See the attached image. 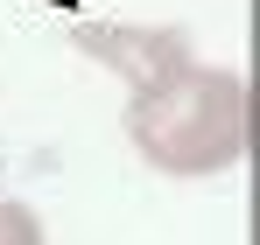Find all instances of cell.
<instances>
[{
	"label": "cell",
	"mask_w": 260,
	"mask_h": 245,
	"mask_svg": "<svg viewBox=\"0 0 260 245\" xmlns=\"http://www.w3.org/2000/svg\"><path fill=\"white\" fill-rule=\"evenodd\" d=\"M0 245H43V217L28 203H7L0 196Z\"/></svg>",
	"instance_id": "3"
},
{
	"label": "cell",
	"mask_w": 260,
	"mask_h": 245,
	"mask_svg": "<svg viewBox=\"0 0 260 245\" xmlns=\"http://www.w3.org/2000/svg\"><path fill=\"white\" fill-rule=\"evenodd\" d=\"M78 42H85L99 63H113L134 91H162V84H176L190 70V35L183 28H91L85 21Z\"/></svg>",
	"instance_id": "2"
},
{
	"label": "cell",
	"mask_w": 260,
	"mask_h": 245,
	"mask_svg": "<svg viewBox=\"0 0 260 245\" xmlns=\"http://www.w3.org/2000/svg\"><path fill=\"white\" fill-rule=\"evenodd\" d=\"M246 133H253V98L239 70L190 63L176 84L127 98V140L162 175H218L246 154Z\"/></svg>",
	"instance_id": "1"
}]
</instances>
